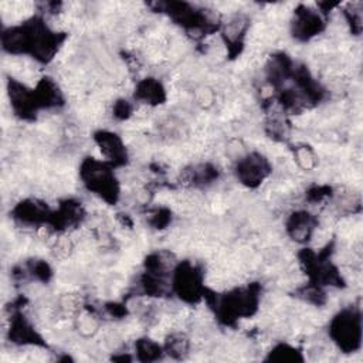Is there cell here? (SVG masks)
<instances>
[{"mask_svg":"<svg viewBox=\"0 0 363 363\" xmlns=\"http://www.w3.org/2000/svg\"><path fill=\"white\" fill-rule=\"evenodd\" d=\"M333 329H339V336L337 340L340 346L346 349H353L354 343L359 342L360 336V329H359V318L354 316L353 313H347L342 316L335 325Z\"/></svg>","mask_w":363,"mask_h":363,"instance_id":"6da1fadb","label":"cell"}]
</instances>
